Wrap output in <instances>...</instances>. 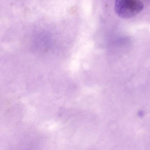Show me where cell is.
Instances as JSON below:
<instances>
[{"label": "cell", "mask_w": 150, "mask_h": 150, "mask_svg": "<svg viewBox=\"0 0 150 150\" xmlns=\"http://www.w3.org/2000/svg\"><path fill=\"white\" fill-rule=\"evenodd\" d=\"M144 8L140 0H115V11L122 19L133 18L139 14Z\"/></svg>", "instance_id": "obj_1"}]
</instances>
